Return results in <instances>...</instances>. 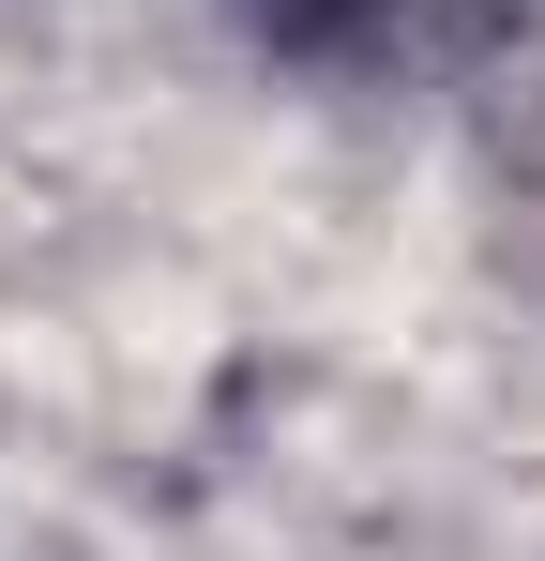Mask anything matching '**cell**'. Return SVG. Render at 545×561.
Listing matches in <instances>:
<instances>
[{
	"label": "cell",
	"mask_w": 545,
	"mask_h": 561,
	"mask_svg": "<svg viewBox=\"0 0 545 561\" xmlns=\"http://www.w3.org/2000/svg\"><path fill=\"white\" fill-rule=\"evenodd\" d=\"M288 61H363V77H394V61H440L469 46L500 0H243Z\"/></svg>",
	"instance_id": "1"
}]
</instances>
